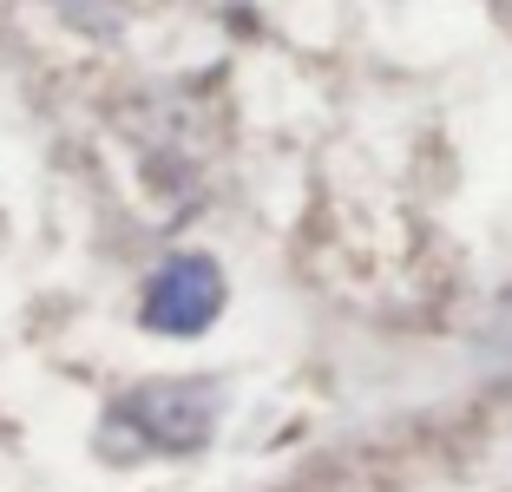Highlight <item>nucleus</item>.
I'll list each match as a JSON object with an SVG mask.
<instances>
[{
  "label": "nucleus",
  "mask_w": 512,
  "mask_h": 492,
  "mask_svg": "<svg viewBox=\"0 0 512 492\" xmlns=\"http://www.w3.org/2000/svg\"><path fill=\"white\" fill-rule=\"evenodd\" d=\"M224 407H230L224 381H204V374H165V381L125 388L106 407V420H99V453L112 466L204 453L217 420H224Z\"/></svg>",
  "instance_id": "nucleus-1"
},
{
  "label": "nucleus",
  "mask_w": 512,
  "mask_h": 492,
  "mask_svg": "<svg viewBox=\"0 0 512 492\" xmlns=\"http://www.w3.org/2000/svg\"><path fill=\"white\" fill-rule=\"evenodd\" d=\"M224 302H230V283H224V269H217V256L178 250V256H165V263L145 276L138 322H145L151 335L191 342V335H204V328L224 315Z\"/></svg>",
  "instance_id": "nucleus-2"
}]
</instances>
